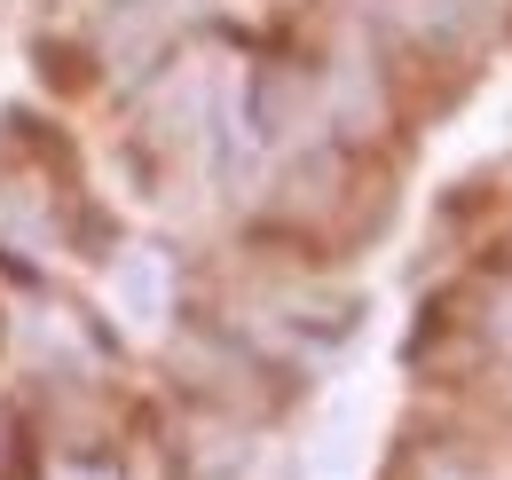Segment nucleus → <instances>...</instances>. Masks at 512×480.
<instances>
[{"label": "nucleus", "mask_w": 512, "mask_h": 480, "mask_svg": "<svg viewBox=\"0 0 512 480\" xmlns=\"http://www.w3.org/2000/svg\"><path fill=\"white\" fill-rule=\"evenodd\" d=\"M497 355V323H489V276H457L418 307V331L402 339V362L434 386H473Z\"/></svg>", "instance_id": "f257e3e1"}, {"label": "nucleus", "mask_w": 512, "mask_h": 480, "mask_svg": "<svg viewBox=\"0 0 512 480\" xmlns=\"http://www.w3.org/2000/svg\"><path fill=\"white\" fill-rule=\"evenodd\" d=\"M24 56H32V79H40L48 103H95L103 95V56H95V32H87V8L40 16Z\"/></svg>", "instance_id": "f03ea898"}, {"label": "nucleus", "mask_w": 512, "mask_h": 480, "mask_svg": "<svg viewBox=\"0 0 512 480\" xmlns=\"http://www.w3.org/2000/svg\"><path fill=\"white\" fill-rule=\"evenodd\" d=\"M111 480H190V441L174 433L166 410L134 402L119 418V441H111Z\"/></svg>", "instance_id": "7ed1b4c3"}, {"label": "nucleus", "mask_w": 512, "mask_h": 480, "mask_svg": "<svg viewBox=\"0 0 512 480\" xmlns=\"http://www.w3.org/2000/svg\"><path fill=\"white\" fill-rule=\"evenodd\" d=\"M0 347H8V300H0Z\"/></svg>", "instance_id": "20e7f679"}]
</instances>
